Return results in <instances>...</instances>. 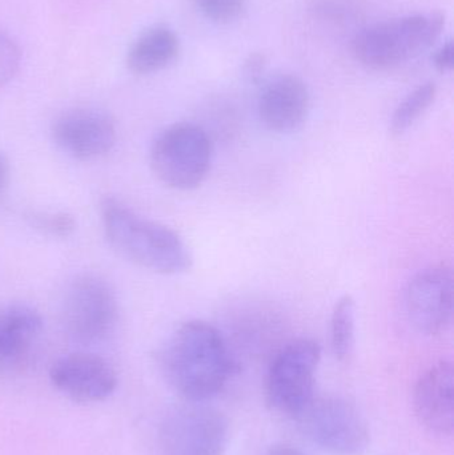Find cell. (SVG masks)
<instances>
[{
    "label": "cell",
    "mask_w": 454,
    "mask_h": 455,
    "mask_svg": "<svg viewBox=\"0 0 454 455\" xmlns=\"http://www.w3.org/2000/svg\"><path fill=\"white\" fill-rule=\"evenodd\" d=\"M168 384L187 403H204L228 384L234 361L220 331L194 320L179 326L160 352Z\"/></svg>",
    "instance_id": "1"
},
{
    "label": "cell",
    "mask_w": 454,
    "mask_h": 455,
    "mask_svg": "<svg viewBox=\"0 0 454 455\" xmlns=\"http://www.w3.org/2000/svg\"><path fill=\"white\" fill-rule=\"evenodd\" d=\"M100 215L107 241L128 261L165 275L191 269V251L170 227L139 215L115 197H104Z\"/></svg>",
    "instance_id": "2"
},
{
    "label": "cell",
    "mask_w": 454,
    "mask_h": 455,
    "mask_svg": "<svg viewBox=\"0 0 454 455\" xmlns=\"http://www.w3.org/2000/svg\"><path fill=\"white\" fill-rule=\"evenodd\" d=\"M445 27L440 12L410 13L365 27L352 42L354 58L375 69L394 68L434 47Z\"/></svg>",
    "instance_id": "3"
},
{
    "label": "cell",
    "mask_w": 454,
    "mask_h": 455,
    "mask_svg": "<svg viewBox=\"0 0 454 455\" xmlns=\"http://www.w3.org/2000/svg\"><path fill=\"white\" fill-rule=\"evenodd\" d=\"M210 136L194 123H176L163 130L151 147V167L164 186L192 191L202 186L212 164Z\"/></svg>",
    "instance_id": "4"
},
{
    "label": "cell",
    "mask_w": 454,
    "mask_h": 455,
    "mask_svg": "<svg viewBox=\"0 0 454 455\" xmlns=\"http://www.w3.org/2000/svg\"><path fill=\"white\" fill-rule=\"evenodd\" d=\"M322 347L314 339H300L285 345L269 365L267 403L272 411L296 419L315 398V382Z\"/></svg>",
    "instance_id": "5"
},
{
    "label": "cell",
    "mask_w": 454,
    "mask_h": 455,
    "mask_svg": "<svg viewBox=\"0 0 454 455\" xmlns=\"http://www.w3.org/2000/svg\"><path fill=\"white\" fill-rule=\"evenodd\" d=\"M119 302L100 275H77L64 293L61 323L67 336L82 345L98 344L114 331Z\"/></svg>",
    "instance_id": "6"
},
{
    "label": "cell",
    "mask_w": 454,
    "mask_h": 455,
    "mask_svg": "<svg viewBox=\"0 0 454 455\" xmlns=\"http://www.w3.org/2000/svg\"><path fill=\"white\" fill-rule=\"evenodd\" d=\"M295 419L306 437L327 453L362 455L370 446L367 419L346 398H314Z\"/></svg>",
    "instance_id": "7"
},
{
    "label": "cell",
    "mask_w": 454,
    "mask_h": 455,
    "mask_svg": "<svg viewBox=\"0 0 454 455\" xmlns=\"http://www.w3.org/2000/svg\"><path fill=\"white\" fill-rule=\"evenodd\" d=\"M228 440V419L204 403L175 409L160 427L164 455H223Z\"/></svg>",
    "instance_id": "8"
},
{
    "label": "cell",
    "mask_w": 454,
    "mask_h": 455,
    "mask_svg": "<svg viewBox=\"0 0 454 455\" xmlns=\"http://www.w3.org/2000/svg\"><path fill=\"white\" fill-rule=\"evenodd\" d=\"M453 293L450 267H429L418 272L405 291V309L412 325L428 336L447 331L453 320Z\"/></svg>",
    "instance_id": "9"
},
{
    "label": "cell",
    "mask_w": 454,
    "mask_h": 455,
    "mask_svg": "<svg viewBox=\"0 0 454 455\" xmlns=\"http://www.w3.org/2000/svg\"><path fill=\"white\" fill-rule=\"evenodd\" d=\"M56 146L76 160L90 162L112 151L116 144L115 120L98 108L68 109L56 117L51 128Z\"/></svg>",
    "instance_id": "10"
},
{
    "label": "cell",
    "mask_w": 454,
    "mask_h": 455,
    "mask_svg": "<svg viewBox=\"0 0 454 455\" xmlns=\"http://www.w3.org/2000/svg\"><path fill=\"white\" fill-rule=\"evenodd\" d=\"M50 381L58 392L77 403H100L116 390L117 374L104 358L77 352L53 363Z\"/></svg>",
    "instance_id": "11"
},
{
    "label": "cell",
    "mask_w": 454,
    "mask_h": 455,
    "mask_svg": "<svg viewBox=\"0 0 454 455\" xmlns=\"http://www.w3.org/2000/svg\"><path fill=\"white\" fill-rule=\"evenodd\" d=\"M311 96L300 77L279 74L269 77L258 99V114L267 130L276 133L298 131L308 116Z\"/></svg>",
    "instance_id": "12"
},
{
    "label": "cell",
    "mask_w": 454,
    "mask_h": 455,
    "mask_svg": "<svg viewBox=\"0 0 454 455\" xmlns=\"http://www.w3.org/2000/svg\"><path fill=\"white\" fill-rule=\"evenodd\" d=\"M413 408L420 424L437 435L454 429V369L448 361L432 365L418 379L413 392Z\"/></svg>",
    "instance_id": "13"
},
{
    "label": "cell",
    "mask_w": 454,
    "mask_h": 455,
    "mask_svg": "<svg viewBox=\"0 0 454 455\" xmlns=\"http://www.w3.org/2000/svg\"><path fill=\"white\" fill-rule=\"evenodd\" d=\"M42 329V315L31 305L15 302L0 307V369L20 365Z\"/></svg>",
    "instance_id": "14"
},
{
    "label": "cell",
    "mask_w": 454,
    "mask_h": 455,
    "mask_svg": "<svg viewBox=\"0 0 454 455\" xmlns=\"http://www.w3.org/2000/svg\"><path fill=\"white\" fill-rule=\"evenodd\" d=\"M180 52L178 35L164 24L149 27L128 51V68L136 75H151L170 67Z\"/></svg>",
    "instance_id": "15"
},
{
    "label": "cell",
    "mask_w": 454,
    "mask_h": 455,
    "mask_svg": "<svg viewBox=\"0 0 454 455\" xmlns=\"http://www.w3.org/2000/svg\"><path fill=\"white\" fill-rule=\"evenodd\" d=\"M356 329V304L351 296H344L336 302L331 317V347L338 360L349 357L354 349Z\"/></svg>",
    "instance_id": "16"
},
{
    "label": "cell",
    "mask_w": 454,
    "mask_h": 455,
    "mask_svg": "<svg viewBox=\"0 0 454 455\" xmlns=\"http://www.w3.org/2000/svg\"><path fill=\"white\" fill-rule=\"evenodd\" d=\"M436 96L437 87L432 82L418 85L410 95L405 96L392 115L389 124L392 135L400 136L407 132L434 103Z\"/></svg>",
    "instance_id": "17"
},
{
    "label": "cell",
    "mask_w": 454,
    "mask_h": 455,
    "mask_svg": "<svg viewBox=\"0 0 454 455\" xmlns=\"http://www.w3.org/2000/svg\"><path fill=\"white\" fill-rule=\"evenodd\" d=\"M29 226L52 237L67 238L76 230V220L68 212H29Z\"/></svg>",
    "instance_id": "18"
},
{
    "label": "cell",
    "mask_w": 454,
    "mask_h": 455,
    "mask_svg": "<svg viewBox=\"0 0 454 455\" xmlns=\"http://www.w3.org/2000/svg\"><path fill=\"white\" fill-rule=\"evenodd\" d=\"M197 10L219 24H229L242 18L247 8V0H194Z\"/></svg>",
    "instance_id": "19"
},
{
    "label": "cell",
    "mask_w": 454,
    "mask_h": 455,
    "mask_svg": "<svg viewBox=\"0 0 454 455\" xmlns=\"http://www.w3.org/2000/svg\"><path fill=\"white\" fill-rule=\"evenodd\" d=\"M20 63L21 52L18 43L8 32L0 28V90L16 76Z\"/></svg>",
    "instance_id": "20"
},
{
    "label": "cell",
    "mask_w": 454,
    "mask_h": 455,
    "mask_svg": "<svg viewBox=\"0 0 454 455\" xmlns=\"http://www.w3.org/2000/svg\"><path fill=\"white\" fill-rule=\"evenodd\" d=\"M317 12L330 19H343L354 15V4L349 0H320Z\"/></svg>",
    "instance_id": "21"
},
{
    "label": "cell",
    "mask_w": 454,
    "mask_h": 455,
    "mask_svg": "<svg viewBox=\"0 0 454 455\" xmlns=\"http://www.w3.org/2000/svg\"><path fill=\"white\" fill-rule=\"evenodd\" d=\"M432 61H434V66L436 67L437 71L442 72V74L452 71L454 64L453 43L447 42L442 47L437 48L434 51Z\"/></svg>",
    "instance_id": "22"
},
{
    "label": "cell",
    "mask_w": 454,
    "mask_h": 455,
    "mask_svg": "<svg viewBox=\"0 0 454 455\" xmlns=\"http://www.w3.org/2000/svg\"><path fill=\"white\" fill-rule=\"evenodd\" d=\"M243 71H244V76L247 77L248 80L258 82L264 71V56H261L260 53L251 55L250 58L245 60Z\"/></svg>",
    "instance_id": "23"
},
{
    "label": "cell",
    "mask_w": 454,
    "mask_h": 455,
    "mask_svg": "<svg viewBox=\"0 0 454 455\" xmlns=\"http://www.w3.org/2000/svg\"><path fill=\"white\" fill-rule=\"evenodd\" d=\"M10 160L3 152H0V192L7 186L8 179H10Z\"/></svg>",
    "instance_id": "24"
},
{
    "label": "cell",
    "mask_w": 454,
    "mask_h": 455,
    "mask_svg": "<svg viewBox=\"0 0 454 455\" xmlns=\"http://www.w3.org/2000/svg\"><path fill=\"white\" fill-rule=\"evenodd\" d=\"M267 455H308L304 453L300 449L296 446L287 445V443H282V445H275L269 449Z\"/></svg>",
    "instance_id": "25"
}]
</instances>
